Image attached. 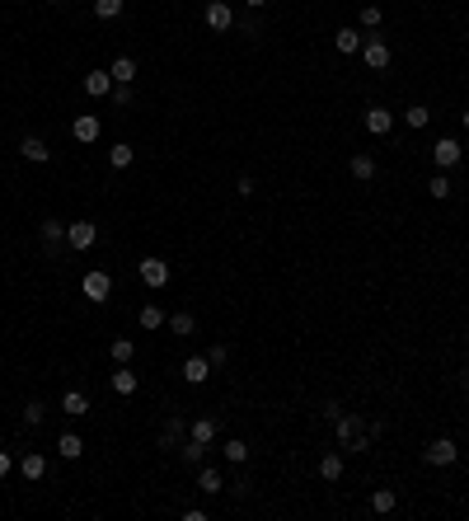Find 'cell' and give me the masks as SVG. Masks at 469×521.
<instances>
[{
	"mask_svg": "<svg viewBox=\"0 0 469 521\" xmlns=\"http://www.w3.org/2000/svg\"><path fill=\"white\" fill-rule=\"evenodd\" d=\"M94 239H99V226H94V221H71L66 226V244L71 249H94Z\"/></svg>",
	"mask_w": 469,
	"mask_h": 521,
	"instance_id": "1",
	"label": "cell"
},
{
	"mask_svg": "<svg viewBox=\"0 0 469 521\" xmlns=\"http://www.w3.org/2000/svg\"><path fill=\"white\" fill-rule=\"evenodd\" d=\"M319 479H329V484L343 479V455H324V460H319Z\"/></svg>",
	"mask_w": 469,
	"mask_h": 521,
	"instance_id": "28",
	"label": "cell"
},
{
	"mask_svg": "<svg viewBox=\"0 0 469 521\" xmlns=\"http://www.w3.org/2000/svg\"><path fill=\"white\" fill-rule=\"evenodd\" d=\"M169 329H174V334H179V339H188L192 329H197V319H192L188 310H179V315H169Z\"/></svg>",
	"mask_w": 469,
	"mask_h": 521,
	"instance_id": "29",
	"label": "cell"
},
{
	"mask_svg": "<svg viewBox=\"0 0 469 521\" xmlns=\"http://www.w3.org/2000/svg\"><path fill=\"white\" fill-rule=\"evenodd\" d=\"M108 76L118 80V85H132V80H136V61H132V57H118V61L108 66Z\"/></svg>",
	"mask_w": 469,
	"mask_h": 521,
	"instance_id": "22",
	"label": "cell"
},
{
	"mask_svg": "<svg viewBox=\"0 0 469 521\" xmlns=\"http://www.w3.org/2000/svg\"><path fill=\"white\" fill-rule=\"evenodd\" d=\"M141 282L150 287V292L169 287V263H165V259H141Z\"/></svg>",
	"mask_w": 469,
	"mask_h": 521,
	"instance_id": "5",
	"label": "cell"
},
{
	"mask_svg": "<svg viewBox=\"0 0 469 521\" xmlns=\"http://www.w3.org/2000/svg\"><path fill=\"white\" fill-rule=\"evenodd\" d=\"M113 85H118V80H113L108 71H90V76H85V94H90V99H103V94H113Z\"/></svg>",
	"mask_w": 469,
	"mask_h": 521,
	"instance_id": "12",
	"label": "cell"
},
{
	"mask_svg": "<svg viewBox=\"0 0 469 521\" xmlns=\"http://www.w3.org/2000/svg\"><path fill=\"white\" fill-rule=\"evenodd\" d=\"M47 5H66V0H47Z\"/></svg>",
	"mask_w": 469,
	"mask_h": 521,
	"instance_id": "43",
	"label": "cell"
},
{
	"mask_svg": "<svg viewBox=\"0 0 469 521\" xmlns=\"http://www.w3.org/2000/svg\"><path fill=\"white\" fill-rule=\"evenodd\" d=\"M221 455H225V460H230V465H244V460H249V442H239V437H230V442L221 446Z\"/></svg>",
	"mask_w": 469,
	"mask_h": 521,
	"instance_id": "25",
	"label": "cell"
},
{
	"mask_svg": "<svg viewBox=\"0 0 469 521\" xmlns=\"http://www.w3.org/2000/svg\"><path fill=\"white\" fill-rule=\"evenodd\" d=\"M71 136H76L80 146H90V141H99V118H94V113H80L76 123H71Z\"/></svg>",
	"mask_w": 469,
	"mask_h": 521,
	"instance_id": "9",
	"label": "cell"
},
{
	"mask_svg": "<svg viewBox=\"0 0 469 521\" xmlns=\"http://www.w3.org/2000/svg\"><path fill=\"white\" fill-rule=\"evenodd\" d=\"M113 362H118V366H127V362H132V357H136V343L132 339H113Z\"/></svg>",
	"mask_w": 469,
	"mask_h": 521,
	"instance_id": "26",
	"label": "cell"
},
{
	"mask_svg": "<svg viewBox=\"0 0 469 521\" xmlns=\"http://www.w3.org/2000/svg\"><path fill=\"white\" fill-rule=\"evenodd\" d=\"M61 408H66L71 418H85V413H90V395H80V390H66V399H61Z\"/></svg>",
	"mask_w": 469,
	"mask_h": 521,
	"instance_id": "20",
	"label": "cell"
},
{
	"mask_svg": "<svg viewBox=\"0 0 469 521\" xmlns=\"http://www.w3.org/2000/svg\"><path fill=\"white\" fill-rule=\"evenodd\" d=\"M403 123H408V127H427V123H432V113H427L423 103H413V108L403 113Z\"/></svg>",
	"mask_w": 469,
	"mask_h": 521,
	"instance_id": "35",
	"label": "cell"
},
{
	"mask_svg": "<svg viewBox=\"0 0 469 521\" xmlns=\"http://www.w3.org/2000/svg\"><path fill=\"white\" fill-rule=\"evenodd\" d=\"M43 418H47V404H43V399H29V404H24V423H29V428H38Z\"/></svg>",
	"mask_w": 469,
	"mask_h": 521,
	"instance_id": "30",
	"label": "cell"
},
{
	"mask_svg": "<svg viewBox=\"0 0 469 521\" xmlns=\"http://www.w3.org/2000/svg\"><path fill=\"white\" fill-rule=\"evenodd\" d=\"M361 61H366L371 71H385L390 66V43H385V38H366V43H361Z\"/></svg>",
	"mask_w": 469,
	"mask_h": 521,
	"instance_id": "3",
	"label": "cell"
},
{
	"mask_svg": "<svg viewBox=\"0 0 469 521\" xmlns=\"http://www.w3.org/2000/svg\"><path fill=\"white\" fill-rule=\"evenodd\" d=\"M361 43H366V38H361L357 29H338V33H334V47H338V52H343V57H352V52H361Z\"/></svg>",
	"mask_w": 469,
	"mask_h": 521,
	"instance_id": "16",
	"label": "cell"
},
{
	"mask_svg": "<svg viewBox=\"0 0 469 521\" xmlns=\"http://www.w3.org/2000/svg\"><path fill=\"white\" fill-rule=\"evenodd\" d=\"M197 488H202V493H212V498H216V493H225L221 470H197Z\"/></svg>",
	"mask_w": 469,
	"mask_h": 521,
	"instance_id": "21",
	"label": "cell"
},
{
	"mask_svg": "<svg viewBox=\"0 0 469 521\" xmlns=\"http://www.w3.org/2000/svg\"><path fill=\"white\" fill-rule=\"evenodd\" d=\"M347 170H352V179L366 183V179H376V160H371V155H352V160H347Z\"/></svg>",
	"mask_w": 469,
	"mask_h": 521,
	"instance_id": "23",
	"label": "cell"
},
{
	"mask_svg": "<svg viewBox=\"0 0 469 521\" xmlns=\"http://www.w3.org/2000/svg\"><path fill=\"white\" fill-rule=\"evenodd\" d=\"M132 155H136V150L127 146V141H118V146L108 150V165H113V170H127V165H132Z\"/></svg>",
	"mask_w": 469,
	"mask_h": 521,
	"instance_id": "27",
	"label": "cell"
},
{
	"mask_svg": "<svg viewBox=\"0 0 469 521\" xmlns=\"http://www.w3.org/2000/svg\"><path fill=\"white\" fill-rule=\"evenodd\" d=\"M85 296H90L94 306H103V301L113 296V277L108 272H85Z\"/></svg>",
	"mask_w": 469,
	"mask_h": 521,
	"instance_id": "7",
	"label": "cell"
},
{
	"mask_svg": "<svg viewBox=\"0 0 469 521\" xmlns=\"http://www.w3.org/2000/svg\"><path fill=\"white\" fill-rule=\"evenodd\" d=\"M19 475H24V479H43V475H47V455H43V451H29V455L19 460Z\"/></svg>",
	"mask_w": 469,
	"mask_h": 521,
	"instance_id": "18",
	"label": "cell"
},
{
	"mask_svg": "<svg viewBox=\"0 0 469 521\" xmlns=\"http://www.w3.org/2000/svg\"><path fill=\"white\" fill-rule=\"evenodd\" d=\"M465 127H469V108H465Z\"/></svg>",
	"mask_w": 469,
	"mask_h": 521,
	"instance_id": "44",
	"label": "cell"
},
{
	"mask_svg": "<svg viewBox=\"0 0 469 521\" xmlns=\"http://www.w3.org/2000/svg\"><path fill=\"white\" fill-rule=\"evenodd\" d=\"M19 155L29 160V165H47V160H52V150H47L43 136H24V141H19Z\"/></svg>",
	"mask_w": 469,
	"mask_h": 521,
	"instance_id": "10",
	"label": "cell"
},
{
	"mask_svg": "<svg viewBox=\"0 0 469 521\" xmlns=\"http://www.w3.org/2000/svg\"><path fill=\"white\" fill-rule=\"evenodd\" d=\"M5 475H10V455L0 451V479H5Z\"/></svg>",
	"mask_w": 469,
	"mask_h": 521,
	"instance_id": "41",
	"label": "cell"
},
{
	"mask_svg": "<svg viewBox=\"0 0 469 521\" xmlns=\"http://www.w3.org/2000/svg\"><path fill=\"white\" fill-rule=\"evenodd\" d=\"M202 19H207V29H212V33H225V29H234V10L225 5V0H212Z\"/></svg>",
	"mask_w": 469,
	"mask_h": 521,
	"instance_id": "4",
	"label": "cell"
},
{
	"mask_svg": "<svg viewBox=\"0 0 469 521\" xmlns=\"http://www.w3.org/2000/svg\"><path fill=\"white\" fill-rule=\"evenodd\" d=\"M394 507H399V498H394L390 488H376V493H371V512H380V517H390Z\"/></svg>",
	"mask_w": 469,
	"mask_h": 521,
	"instance_id": "24",
	"label": "cell"
},
{
	"mask_svg": "<svg viewBox=\"0 0 469 521\" xmlns=\"http://www.w3.org/2000/svg\"><path fill=\"white\" fill-rule=\"evenodd\" d=\"M94 14L99 19H118L123 14V0H94Z\"/></svg>",
	"mask_w": 469,
	"mask_h": 521,
	"instance_id": "33",
	"label": "cell"
},
{
	"mask_svg": "<svg viewBox=\"0 0 469 521\" xmlns=\"http://www.w3.org/2000/svg\"><path fill=\"white\" fill-rule=\"evenodd\" d=\"M423 460H427V465H455V460H460V446L450 442V437H436V442L423 451Z\"/></svg>",
	"mask_w": 469,
	"mask_h": 521,
	"instance_id": "2",
	"label": "cell"
},
{
	"mask_svg": "<svg viewBox=\"0 0 469 521\" xmlns=\"http://www.w3.org/2000/svg\"><path fill=\"white\" fill-rule=\"evenodd\" d=\"M38 239H43V249H47V254H56L61 244H66V226H61V221H43Z\"/></svg>",
	"mask_w": 469,
	"mask_h": 521,
	"instance_id": "11",
	"label": "cell"
},
{
	"mask_svg": "<svg viewBox=\"0 0 469 521\" xmlns=\"http://www.w3.org/2000/svg\"><path fill=\"white\" fill-rule=\"evenodd\" d=\"M244 5H249V10H263V5H268V0H244Z\"/></svg>",
	"mask_w": 469,
	"mask_h": 521,
	"instance_id": "42",
	"label": "cell"
},
{
	"mask_svg": "<svg viewBox=\"0 0 469 521\" xmlns=\"http://www.w3.org/2000/svg\"><path fill=\"white\" fill-rule=\"evenodd\" d=\"M254 188H258V183L249 179V174H244V179H239V183H234V193H239V197H254Z\"/></svg>",
	"mask_w": 469,
	"mask_h": 521,
	"instance_id": "39",
	"label": "cell"
},
{
	"mask_svg": "<svg viewBox=\"0 0 469 521\" xmlns=\"http://www.w3.org/2000/svg\"><path fill=\"white\" fill-rule=\"evenodd\" d=\"M324 418H329V423L343 418V404H338V399H329V404H324Z\"/></svg>",
	"mask_w": 469,
	"mask_h": 521,
	"instance_id": "40",
	"label": "cell"
},
{
	"mask_svg": "<svg viewBox=\"0 0 469 521\" xmlns=\"http://www.w3.org/2000/svg\"><path fill=\"white\" fill-rule=\"evenodd\" d=\"M160 324H169L165 310L160 306H141V329H160Z\"/></svg>",
	"mask_w": 469,
	"mask_h": 521,
	"instance_id": "31",
	"label": "cell"
},
{
	"mask_svg": "<svg viewBox=\"0 0 469 521\" xmlns=\"http://www.w3.org/2000/svg\"><path fill=\"white\" fill-rule=\"evenodd\" d=\"M113 99H118V108H127L132 103V85H113Z\"/></svg>",
	"mask_w": 469,
	"mask_h": 521,
	"instance_id": "38",
	"label": "cell"
},
{
	"mask_svg": "<svg viewBox=\"0 0 469 521\" xmlns=\"http://www.w3.org/2000/svg\"><path fill=\"white\" fill-rule=\"evenodd\" d=\"M390 127H394V113L385 108V103H371L366 108V132L371 136H390Z\"/></svg>",
	"mask_w": 469,
	"mask_h": 521,
	"instance_id": "8",
	"label": "cell"
},
{
	"mask_svg": "<svg viewBox=\"0 0 469 521\" xmlns=\"http://www.w3.org/2000/svg\"><path fill=\"white\" fill-rule=\"evenodd\" d=\"M202 451H207V446H197V442H188V446H183V451H179V455H183V465H197V460H202Z\"/></svg>",
	"mask_w": 469,
	"mask_h": 521,
	"instance_id": "37",
	"label": "cell"
},
{
	"mask_svg": "<svg viewBox=\"0 0 469 521\" xmlns=\"http://www.w3.org/2000/svg\"><path fill=\"white\" fill-rule=\"evenodd\" d=\"M113 390H118V395H136V371L132 366H118V371H113V381H108Z\"/></svg>",
	"mask_w": 469,
	"mask_h": 521,
	"instance_id": "19",
	"label": "cell"
},
{
	"mask_svg": "<svg viewBox=\"0 0 469 521\" xmlns=\"http://www.w3.org/2000/svg\"><path fill=\"white\" fill-rule=\"evenodd\" d=\"M56 455H61V460H80V455H85L80 432H61V437H56Z\"/></svg>",
	"mask_w": 469,
	"mask_h": 521,
	"instance_id": "13",
	"label": "cell"
},
{
	"mask_svg": "<svg viewBox=\"0 0 469 521\" xmlns=\"http://www.w3.org/2000/svg\"><path fill=\"white\" fill-rule=\"evenodd\" d=\"M432 160H436V170H455L460 165V141L455 136H441V141L432 146Z\"/></svg>",
	"mask_w": 469,
	"mask_h": 521,
	"instance_id": "6",
	"label": "cell"
},
{
	"mask_svg": "<svg viewBox=\"0 0 469 521\" xmlns=\"http://www.w3.org/2000/svg\"><path fill=\"white\" fill-rule=\"evenodd\" d=\"M380 19H385L380 5H361V29H380Z\"/></svg>",
	"mask_w": 469,
	"mask_h": 521,
	"instance_id": "34",
	"label": "cell"
},
{
	"mask_svg": "<svg viewBox=\"0 0 469 521\" xmlns=\"http://www.w3.org/2000/svg\"><path fill=\"white\" fill-rule=\"evenodd\" d=\"M188 442H197V446H212V442H216V423H212V418H197V423H188Z\"/></svg>",
	"mask_w": 469,
	"mask_h": 521,
	"instance_id": "17",
	"label": "cell"
},
{
	"mask_svg": "<svg viewBox=\"0 0 469 521\" xmlns=\"http://www.w3.org/2000/svg\"><path fill=\"white\" fill-rule=\"evenodd\" d=\"M207 362H212V366H225V362H230V348H225V343H216V348L207 352Z\"/></svg>",
	"mask_w": 469,
	"mask_h": 521,
	"instance_id": "36",
	"label": "cell"
},
{
	"mask_svg": "<svg viewBox=\"0 0 469 521\" xmlns=\"http://www.w3.org/2000/svg\"><path fill=\"white\" fill-rule=\"evenodd\" d=\"M207 376H212V362H207V357H188V362H183V381H188V386H202Z\"/></svg>",
	"mask_w": 469,
	"mask_h": 521,
	"instance_id": "15",
	"label": "cell"
},
{
	"mask_svg": "<svg viewBox=\"0 0 469 521\" xmlns=\"http://www.w3.org/2000/svg\"><path fill=\"white\" fill-rule=\"evenodd\" d=\"M427 193H432L436 202H441V197H450V179H446V170L436 174V179H427Z\"/></svg>",
	"mask_w": 469,
	"mask_h": 521,
	"instance_id": "32",
	"label": "cell"
},
{
	"mask_svg": "<svg viewBox=\"0 0 469 521\" xmlns=\"http://www.w3.org/2000/svg\"><path fill=\"white\" fill-rule=\"evenodd\" d=\"M183 437H188V423H183V418H169V423H165V432H160V446H165V451H174V446H179Z\"/></svg>",
	"mask_w": 469,
	"mask_h": 521,
	"instance_id": "14",
	"label": "cell"
}]
</instances>
